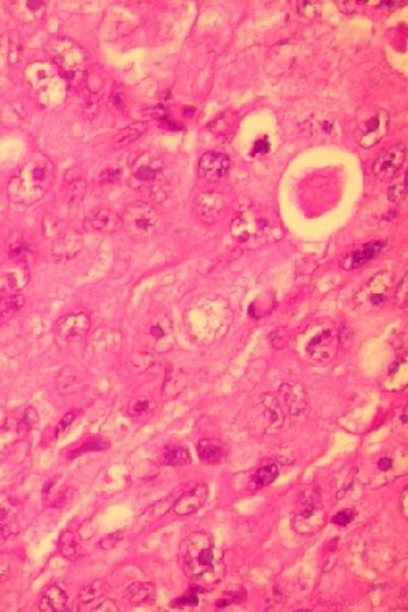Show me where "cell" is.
Returning a JSON list of instances; mask_svg holds the SVG:
<instances>
[{
  "instance_id": "obj_1",
  "label": "cell",
  "mask_w": 408,
  "mask_h": 612,
  "mask_svg": "<svg viewBox=\"0 0 408 612\" xmlns=\"http://www.w3.org/2000/svg\"><path fill=\"white\" fill-rule=\"evenodd\" d=\"M181 558L187 577L203 585L220 581L225 571L224 553L206 532H195L184 541Z\"/></svg>"
},
{
  "instance_id": "obj_2",
  "label": "cell",
  "mask_w": 408,
  "mask_h": 612,
  "mask_svg": "<svg viewBox=\"0 0 408 612\" xmlns=\"http://www.w3.org/2000/svg\"><path fill=\"white\" fill-rule=\"evenodd\" d=\"M54 176V164L47 157L31 155L8 183L10 201L24 205L38 202L50 189Z\"/></svg>"
},
{
  "instance_id": "obj_3",
  "label": "cell",
  "mask_w": 408,
  "mask_h": 612,
  "mask_svg": "<svg viewBox=\"0 0 408 612\" xmlns=\"http://www.w3.org/2000/svg\"><path fill=\"white\" fill-rule=\"evenodd\" d=\"M26 82L46 106H56L65 98V81L57 68L46 61H35L26 68Z\"/></svg>"
},
{
  "instance_id": "obj_4",
  "label": "cell",
  "mask_w": 408,
  "mask_h": 612,
  "mask_svg": "<svg viewBox=\"0 0 408 612\" xmlns=\"http://www.w3.org/2000/svg\"><path fill=\"white\" fill-rule=\"evenodd\" d=\"M326 523V511L323 508L318 490H305L300 495L298 505L291 518V526L298 533L309 535L317 533Z\"/></svg>"
},
{
  "instance_id": "obj_5",
  "label": "cell",
  "mask_w": 408,
  "mask_h": 612,
  "mask_svg": "<svg viewBox=\"0 0 408 612\" xmlns=\"http://www.w3.org/2000/svg\"><path fill=\"white\" fill-rule=\"evenodd\" d=\"M123 227L134 238H146L155 233L158 224V215L151 205L146 202H134L124 210Z\"/></svg>"
},
{
  "instance_id": "obj_6",
  "label": "cell",
  "mask_w": 408,
  "mask_h": 612,
  "mask_svg": "<svg viewBox=\"0 0 408 612\" xmlns=\"http://www.w3.org/2000/svg\"><path fill=\"white\" fill-rule=\"evenodd\" d=\"M406 160V146L402 143L383 149L372 164V173L378 180H391L402 171Z\"/></svg>"
},
{
  "instance_id": "obj_7",
  "label": "cell",
  "mask_w": 408,
  "mask_h": 612,
  "mask_svg": "<svg viewBox=\"0 0 408 612\" xmlns=\"http://www.w3.org/2000/svg\"><path fill=\"white\" fill-rule=\"evenodd\" d=\"M52 59L58 68L65 72H77L86 60L82 48L68 39L55 40L52 46Z\"/></svg>"
},
{
  "instance_id": "obj_8",
  "label": "cell",
  "mask_w": 408,
  "mask_h": 612,
  "mask_svg": "<svg viewBox=\"0 0 408 612\" xmlns=\"http://www.w3.org/2000/svg\"><path fill=\"white\" fill-rule=\"evenodd\" d=\"M83 249V236L75 228H66L55 237L51 252L57 261H70Z\"/></svg>"
},
{
  "instance_id": "obj_9",
  "label": "cell",
  "mask_w": 408,
  "mask_h": 612,
  "mask_svg": "<svg viewBox=\"0 0 408 612\" xmlns=\"http://www.w3.org/2000/svg\"><path fill=\"white\" fill-rule=\"evenodd\" d=\"M231 168V158L220 152H206L201 155L199 160L200 175L209 182L224 180L229 174Z\"/></svg>"
},
{
  "instance_id": "obj_10",
  "label": "cell",
  "mask_w": 408,
  "mask_h": 612,
  "mask_svg": "<svg viewBox=\"0 0 408 612\" xmlns=\"http://www.w3.org/2000/svg\"><path fill=\"white\" fill-rule=\"evenodd\" d=\"M84 227L90 231L108 235L119 231L123 227V220L113 209L99 207L86 216Z\"/></svg>"
},
{
  "instance_id": "obj_11",
  "label": "cell",
  "mask_w": 408,
  "mask_h": 612,
  "mask_svg": "<svg viewBox=\"0 0 408 612\" xmlns=\"http://www.w3.org/2000/svg\"><path fill=\"white\" fill-rule=\"evenodd\" d=\"M209 497V488L206 484H197L193 489L184 493L174 504L175 514L188 516L202 508Z\"/></svg>"
},
{
  "instance_id": "obj_12",
  "label": "cell",
  "mask_w": 408,
  "mask_h": 612,
  "mask_svg": "<svg viewBox=\"0 0 408 612\" xmlns=\"http://www.w3.org/2000/svg\"><path fill=\"white\" fill-rule=\"evenodd\" d=\"M91 327V319L86 313H72L61 316L57 321L58 334L64 339L77 337L89 332Z\"/></svg>"
},
{
  "instance_id": "obj_13",
  "label": "cell",
  "mask_w": 408,
  "mask_h": 612,
  "mask_svg": "<svg viewBox=\"0 0 408 612\" xmlns=\"http://www.w3.org/2000/svg\"><path fill=\"white\" fill-rule=\"evenodd\" d=\"M67 594L57 585H51L41 594L39 599L38 606L42 612L66 611Z\"/></svg>"
},
{
  "instance_id": "obj_14",
  "label": "cell",
  "mask_w": 408,
  "mask_h": 612,
  "mask_svg": "<svg viewBox=\"0 0 408 612\" xmlns=\"http://www.w3.org/2000/svg\"><path fill=\"white\" fill-rule=\"evenodd\" d=\"M385 245H386V243L383 240L367 243L361 249H356L355 252L349 254L344 260L345 265H342V267L347 269L360 268L362 265L369 262L370 260L374 259L376 256H379Z\"/></svg>"
},
{
  "instance_id": "obj_15",
  "label": "cell",
  "mask_w": 408,
  "mask_h": 612,
  "mask_svg": "<svg viewBox=\"0 0 408 612\" xmlns=\"http://www.w3.org/2000/svg\"><path fill=\"white\" fill-rule=\"evenodd\" d=\"M197 452L201 461L206 465L220 464L226 456L225 446L215 439H202L197 446Z\"/></svg>"
},
{
  "instance_id": "obj_16",
  "label": "cell",
  "mask_w": 408,
  "mask_h": 612,
  "mask_svg": "<svg viewBox=\"0 0 408 612\" xmlns=\"http://www.w3.org/2000/svg\"><path fill=\"white\" fill-rule=\"evenodd\" d=\"M195 209H197V215L203 220L209 221V222L215 221L222 210V198L218 194H213V193L201 194L197 198Z\"/></svg>"
},
{
  "instance_id": "obj_17",
  "label": "cell",
  "mask_w": 408,
  "mask_h": 612,
  "mask_svg": "<svg viewBox=\"0 0 408 612\" xmlns=\"http://www.w3.org/2000/svg\"><path fill=\"white\" fill-rule=\"evenodd\" d=\"M29 281V276L26 268L19 265L0 270V291H10L21 289Z\"/></svg>"
},
{
  "instance_id": "obj_18",
  "label": "cell",
  "mask_w": 408,
  "mask_h": 612,
  "mask_svg": "<svg viewBox=\"0 0 408 612\" xmlns=\"http://www.w3.org/2000/svg\"><path fill=\"white\" fill-rule=\"evenodd\" d=\"M280 392L284 394V398H285L291 414L298 415L307 408V394L304 392L302 385L286 383V385H280Z\"/></svg>"
},
{
  "instance_id": "obj_19",
  "label": "cell",
  "mask_w": 408,
  "mask_h": 612,
  "mask_svg": "<svg viewBox=\"0 0 408 612\" xmlns=\"http://www.w3.org/2000/svg\"><path fill=\"white\" fill-rule=\"evenodd\" d=\"M155 586L151 583H133L127 587L125 595L134 606H139L142 603L148 602L150 599L155 597Z\"/></svg>"
},
{
  "instance_id": "obj_20",
  "label": "cell",
  "mask_w": 408,
  "mask_h": 612,
  "mask_svg": "<svg viewBox=\"0 0 408 612\" xmlns=\"http://www.w3.org/2000/svg\"><path fill=\"white\" fill-rule=\"evenodd\" d=\"M263 405L266 406V413L269 414L270 428L272 430L282 428V423H284V414H282L278 399L271 394H266L263 398Z\"/></svg>"
},
{
  "instance_id": "obj_21",
  "label": "cell",
  "mask_w": 408,
  "mask_h": 612,
  "mask_svg": "<svg viewBox=\"0 0 408 612\" xmlns=\"http://www.w3.org/2000/svg\"><path fill=\"white\" fill-rule=\"evenodd\" d=\"M192 463V457L187 449L182 447H169L164 452V464L168 466H185Z\"/></svg>"
},
{
  "instance_id": "obj_22",
  "label": "cell",
  "mask_w": 408,
  "mask_h": 612,
  "mask_svg": "<svg viewBox=\"0 0 408 612\" xmlns=\"http://www.w3.org/2000/svg\"><path fill=\"white\" fill-rule=\"evenodd\" d=\"M108 589H109V585L105 580L95 581L81 591L79 599L83 603L88 604V603L93 602L95 600L99 599L104 594L107 593Z\"/></svg>"
},
{
  "instance_id": "obj_23",
  "label": "cell",
  "mask_w": 408,
  "mask_h": 612,
  "mask_svg": "<svg viewBox=\"0 0 408 612\" xmlns=\"http://www.w3.org/2000/svg\"><path fill=\"white\" fill-rule=\"evenodd\" d=\"M26 303V300L22 295H14L7 297L5 300H0V322L8 319L13 313L22 309Z\"/></svg>"
},
{
  "instance_id": "obj_24",
  "label": "cell",
  "mask_w": 408,
  "mask_h": 612,
  "mask_svg": "<svg viewBox=\"0 0 408 612\" xmlns=\"http://www.w3.org/2000/svg\"><path fill=\"white\" fill-rule=\"evenodd\" d=\"M278 475V467L273 464L266 465V466L260 467L257 470V473L254 475V481L259 488H264V486H270L272 482H275Z\"/></svg>"
},
{
  "instance_id": "obj_25",
  "label": "cell",
  "mask_w": 408,
  "mask_h": 612,
  "mask_svg": "<svg viewBox=\"0 0 408 612\" xmlns=\"http://www.w3.org/2000/svg\"><path fill=\"white\" fill-rule=\"evenodd\" d=\"M109 447H110V442L105 441L102 439L91 440V441H86L82 447H79V448L75 449L74 452H70V457H79L81 455L90 452H102V450H106Z\"/></svg>"
},
{
  "instance_id": "obj_26",
  "label": "cell",
  "mask_w": 408,
  "mask_h": 612,
  "mask_svg": "<svg viewBox=\"0 0 408 612\" xmlns=\"http://www.w3.org/2000/svg\"><path fill=\"white\" fill-rule=\"evenodd\" d=\"M133 125L134 126H130L126 128V130H124L125 134H122L121 137L118 139L117 148H122V146H126V144H130L132 141L137 139L141 135V133L144 131V127H146V124L143 123L133 124Z\"/></svg>"
},
{
  "instance_id": "obj_27",
  "label": "cell",
  "mask_w": 408,
  "mask_h": 612,
  "mask_svg": "<svg viewBox=\"0 0 408 612\" xmlns=\"http://www.w3.org/2000/svg\"><path fill=\"white\" fill-rule=\"evenodd\" d=\"M202 589L200 586H192L190 592L185 594L182 597L175 600L171 603L174 606H195L199 604V597H197V592H201Z\"/></svg>"
},
{
  "instance_id": "obj_28",
  "label": "cell",
  "mask_w": 408,
  "mask_h": 612,
  "mask_svg": "<svg viewBox=\"0 0 408 612\" xmlns=\"http://www.w3.org/2000/svg\"><path fill=\"white\" fill-rule=\"evenodd\" d=\"M408 300V283L407 274L402 277V281L399 283L398 287L396 289L395 303L396 305L400 309H405L407 306Z\"/></svg>"
},
{
  "instance_id": "obj_29",
  "label": "cell",
  "mask_w": 408,
  "mask_h": 612,
  "mask_svg": "<svg viewBox=\"0 0 408 612\" xmlns=\"http://www.w3.org/2000/svg\"><path fill=\"white\" fill-rule=\"evenodd\" d=\"M388 196H389L390 201L394 203H400L402 202V201H404V200H405V178L402 180V183L395 184V185H393V187H390L389 192H388Z\"/></svg>"
},
{
  "instance_id": "obj_30",
  "label": "cell",
  "mask_w": 408,
  "mask_h": 612,
  "mask_svg": "<svg viewBox=\"0 0 408 612\" xmlns=\"http://www.w3.org/2000/svg\"><path fill=\"white\" fill-rule=\"evenodd\" d=\"M61 553L67 559L73 558L74 555L76 553V543L70 534H65L64 541L61 542Z\"/></svg>"
},
{
  "instance_id": "obj_31",
  "label": "cell",
  "mask_w": 408,
  "mask_h": 612,
  "mask_svg": "<svg viewBox=\"0 0 408 612\" xmlns=\"http://www.w3.org/2000/svg\"><path fill=\"white\" fill-rule=\"evenodd\" d=\"M355 511L353 509H344L339 511L338 514L331 518L333 524L339 525V526H347L354 521Z\"/></svg>"
},
{
  "instance_id": "obj_32",
  "label": "cell",
  "mask_w": 408,
  "mask_h": 612,
  "mask_svg": "<svg viewBox=\"0 0 408 612\" xmlns=\"http://www.w3.org/2000/svg\"><path fill=\"white\" fill-rule=\"evenodd\" d=\"M38 412H37L35 408H29V410H26L23 420L19 423V426H21V428H24V429H31L33 426L38 425Z\"/></svg>"
},
{
  "instance_id": "obj_33",
  "label": "cell",
  "mask_w": 408,
  "mask_h": 612,
  "mask_svg": "<svg viewBox=\"0 0 408 612\" xmlns=\"http://www.w3.org/2000/svg\"><path fill=\"white\" fill-rule=\"evenodd\" d=\"M376 466L381 473H389L395 468V459L390 457L389 455H383L378 459Z\"/></svg>"
},
{
  "instance_id": "obj_34",
  "label": "cell",
  "mask_w": 408,
  "mask_h": 612,
  "mask_svg": "<svg viewBox=\"0 0 408 612\" xmlns=\"http://www.w3.org/2000/svg\"><path fill=\"white\" fill-rule=\"evenodd\" d=\"M76 417H77V412L76 410H70L68 413L65 415V417L61 419V422L58 424L57 426V433L58 434H61V433L65 432L66 431L67 428L72 424V423L75 421Z\"/></svg>"
},
{
  "instance_id": "obj_35",
  "label": "cell",
  "mask_w": 408,
  "mask_h": 612,
  "mask_svg": "<svg viewBox=\"0 0 408 612\" xmlns=\"http://www.w3.org/2000/svg\"><path fill=\"white\" fill-rule=\"evenodd\" d=\"M155 176V171H152L149 167H141L139 171H136L135 177L139 180H153Z\"/></svg>"
},
{
  "instance_id": "obj_36",
  "label": "cell",
  "mask_w": 408,
  "mask_h": 612,
  "mask_svg": "<svg viewBox=\"0 0 408 612\" xmlns=\"http://www.w3.org/2000/svg\"><path fill=\"white\" fill-rule=\"evenodd\" d=\"M93 611H101V612H114V611H119L117 606H116V603L113 601V600H106L104 602L100 603L99 606L95 608Z\"/></svg>"
},
{
  "instance_id": "obj_37",
  "label": "cell",
  "mask_w": 408,
  "mask_h": 612,
  "mask_svg": "<svg viewBox=\"0 0 408 612\" xmlns=\"http://www.w3.org/2000/svg\"><path fill=\"white\" fill-rule=\"evenodd\" d=\"M148 408H149V403L148 401H136L135 405L130 406V414L136 417V415L144 413Z\"/></svg>"
},
{
  "instance_id": "obj_38",
  "label": "cell",
  "mask_w": 408,
  "mask_h": 612,
  "mask_svg": "<svg viewBox=\"0 0 408 612\" xmlns=\"http://www.w3.org/2000/svg\"><path fill=\"white\" fill-rule=\"evenodd\" d=\"M270 150V143L266 140H259L253 148V155L266 153Z\"/></svg>"
}]
</instances>
